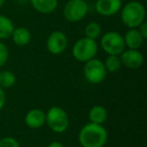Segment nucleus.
<instances>
[{"label": "nucleus", "instance_id": "obj_1", "mask_svg": "<svg viewBox=\"0 0 147 147\" xmlns=\"http://www.w3.org/2000/svg\"><path fill=\"white\" fill-rule=\"evenodd\" d=\"M78 138L82 147H104L108 141V132L103 125L90 122L81 129Z\"/></svg>", "mask_w": 147, "mask_h": 147}, {"label": "nucleus", "instance_id": "obj_2", "mask_svg": "<svg viewBox=\"0 0 147 147\" xmlns=\"http://www.w3.org/2000/svg\"><path fill=\"white\" fill-rule=\"evenodd\" d=\"M145 17L144 5L136 0H131L121 8V20L128 28H137L145 21Z\"/></svg>", "mask_w": 147, "mask_h": 147}, {"label": "nucleus", "instance_id": "obj_3", "mask_svg": "<svg viewBox=\"0 0 147 147\" xmlns=\"http://www.w3.org/2000/svg\"><path fill=\"white\" fill-rule=\"evenodd\" d=\"M98 49V43L95 39L85 36L75 42L71 49V53L75 59L81 63H86L96 57Z\"/></svg>", "mask_w": 147, "mask_h": 147}, {"label": "nucleus", "instance_id": "obj_4", "mask_svg": "<svg viewBox=\"0 0 147 147\" xmlns=\"http://www.w3.org/2000/svg\"><path fill=\"white\" fill-rule=\"evenodd\" d=\"M45 123L53 132L63 133L69 128V115L63 108L53 106L45 113Z\"/></svg>", "mask_w": 147, "mask_h": 147}, {"label": "nucleus", "instance_id": "obj_5", "mask_svg": "<svg viewBox=\"0 0 147 147\" xmlns=\"http://www.w3.org/2000/svg\"><path fill=\"white\" fill-rule=\"evenodd\" d=\"M100 45L108 55H120L126 47L124 37L117 31H108L102 35Z\"/></svg>", "mask_w": 147, "mask_h": 147}, {"label": "nucleus", "instance_id": "obj_6", "mask_svg": "<svg viewBox=\"0 0 147 147\" xmlns=\"http://www.w3.org/2000/svg\"><path fill=\"white\" fill-rule=\"evenodd\" d=\"M84 76L90 84H101L107 77L104 63L95 57L86 61L84 65Z\"/></svg>", "mask_w": 147, "mask_h": 147}, {"label": "nucleus", "instance_id": "obj_7", "mask_svg": "<svg viewBox=\"0 0 147 147\" xmlns=\"http://www.w3.org/2000/svg\"><path fill=\"white\" fill-rule=\"evenodd\" d=\"M89 5L85 0H69L63 9V17L69 22L81 21L87 15Z\"/></svg>", "mask_w": 147, "mask_h": 147}, {"label": "nucleus", "instance_id": "obj_8", "mask_svg": "<svg viewBox=\"0 0 147 147\" xmlns=\"http://www.w3.org/2000/svg\"><path fill=\"white\" fill-rule=\"evenodd\" d=\"M67 47V37L65 32L55 30L49 35L47 39V49L51 55H59Z\"/></svg>", "mask_w": 147, "mask_h": 147}, {"label": "nucleus", "instance_id": "obj_9", "mask_svg": "<svg viewBox=\"0 0 147 147\" xmlns=\"http://www.w3.org/2000/svg\"><path fill=\"white\" fill-rule=\"evenodd\" d=\"M121 63L129 69H137L143 65L144 57L138 49H127L120 55Z\"/></svg>", "mask_w": 147, "mask_h": 147}, {"label": "nucleus", "instance_id": "obj_10", "mask_svg": "<svg viewBox=\"0 0 147 147\" xmlns=\"http://www.w3.org/2000/svg\"><path fill=\"white\" fill-rule=\"evenodd\" d=\"M122 8V0H97L95 9L102 16H113Z\"/></svg>", "mask_w": 147, "mask_h": 147}, {"label": "nucleus", "instance_id": "obj_11", "mask_svg": "<svg viewBox=\"0 0 147 147\" xmlns=\"http://www.w3.org/2000/svg\"><path fill=\"white\" fill-rule=\"evenodd\" d=\"M24 122L27 127L31 129H38L45 124V113L40 109H31L26 113Z\"/></svg>", "mask_w": 147, "mask_h": 147}, {"label": "nucleus", "instance_id": "obj_12", "mask_svg": "<svg viewBox=\"0 0 147 147\" xmlns=\"http://www.w3.org/2000/svg\"><path fill=\"white\" fill-rule=\"evenodd\" d=\"M123 37H124L125 47H127L129 49H139L144 41V38L137 28H129V30Z\"/></svg>", "mask_w": 147, "mask_h": 147}, {"label": "nucleus", "instance_id": "obj_13", "mask_svg": "<svg viewBox=\"0 0 147 147\" xmlns=\"http://www.w3.org/2000/svg\"><path fill=\"white\" fill-rule=\"evenodd\" d=\"M31 6L37 12L49 14L57 9L59 0H30Z\"/></svg>", "mask_w": 147, "mask_h": 147}, {"label": "nucleus", "instance_id": "obj_14", "mask_svg": "<svg viewBox=\"0 0 147 147\" xmlns=\"http://www.w3.org/2000/svg\"><path fill=\"white\" fill-rule=\"evenodd\" d=\"M11 37H12L13 42L16 45H18V47H24V45H27L30 42L31 33L27 28L21 26V27L14 28L12 34H11Z\"/></svg>", "mask_w": 147, "mask_h": 147}, {"label": "nucleus", "instance_id": "obj_15", "mask_svg": "<svg viewBox=\"0 0 147 147\" xmlns=\"http://www.w3.org/2000/svg\"><path fill=\"white\" fill-rule=\"evenodd\" d=\"M89 120L91 123H95V124H100L103 125L107 121L108 118V113L107 110L101 105H96L93 106L89 111Z\"/></svg>", "mask_w": 147, "mask_h": 147}, {"label": "nucleus", "instance_id": "obj_16", "mask_svg": "<svg viewBox=\"0 0 147 147\" xmlns=\"http://www.w3.org/2000/svg\"><path fill=\"white\" fill-rule=\"evenodd\" d=\"M14 28V24L10 18L5 15H0V39H7L11 37Z\"/></svg>", "mask_w": 147, "mask_h": 147}, {"label": "nucleus", "instance_id": "obj_17", "mask_svg": "<svg viewBox=\"0 0 147 147\" xmlns=\"http://www.w3.org/2000/svg\"><path fill=\"white\" fill-rule=\"evenodd\" d=\"M16 83V76L10 71H0V87L2 89H8L13 87Z\"/></svg>", "mask_w": 147, "mask_h": 147}, {"label": "nucleus", "instance_id": "obj_18", "mask_svg": "<svg viewBox=\"0 0 147 147\" xmlns=\"http://www.w3.org/2000/svg\"><path fill=\"white\" fill-rule=\"evenodd\" d=\"M105 69L110 73H116L122 67V63L119 55H108L104 61Z\"/></svg>", "mask_w": 147, "mask_h": 147}, {"label": "nucleus", "instance_id": "obj_19", "mask_svg": "<svg viewBox=\"0 0 147 147\" xmlns=\"http://www.w3.org/2000/svg\"><path fill=\"white\" fill-rule=\"evenodd\" d=\"M102 33V27L96 21H92L89 22L85 27V35L86 37H89L91 39H95L96 40Z\"/></svg>", "mask_w": 147, "mask_h": 147}, {"label": "nucleus", "instance_id": "obj_20", "mask_svg": "<svg viewBox=\"0 0 147 147\" xmlns=\"http://www.w3.org/2000/svg\"><path fill=\"white\" fill-rule=\"evenodd\" d=\"M9 57V51L6 45L0 41V69L6 63Z\"/></svg>", "mask_w": 147, "mask_h": 147}, {"label": "nucleus", "instance_id": "obj_21", "mask_svg": "<svg viewBox=\"0 0 147 147\" xmlns=\"http://www.w3.org/2000/svg\"><path fill=\"white\" fill-rule=\"evenodd\" d=\"M0 147H20V145L15 138L8 136L0 140Z\"/></svg>", "mask_w": 147, "mask_h": 147}, {"label": "nucleus", "instance_id": "obj_22", "mask_svg": "<svg viewBox=\"0 0 147 147\" xmlns=\"http://www.w3.org/2000/svg\"><path fill=\"white\" fill-rule=\"evenodd\" d=\"M138 31L140 32V34L142 35V37L144 39L147 38V23L145 22H142L140 25L138 26Z\"/></svg>", "mask_w": 147, "mask_h": 147}, {"label": "nucleus", "instance_id": "obj_23", "mask_svg": "<svg viewBox=\"0 0 147 147\" xmlns=\"http://www.w3.org/2000/svg\"><path fill=\"white\" fill-rule=\"evenodd\" d=\"M5 102H6V96H5V93L3 91V89L0 87V111L3 109Z\"/></svg>", "mask_w": 147, "mask_h": 147}, {"label": "nucleus", "instance_id": "obj_24", "mask_svg": "<svg viewBox=\"0 0 147 147\" xmlns=\"http://www.w3.org/2000/svg\"><path fill=\"white\" fill-rule=\"evenodd\" d=\"M47 147H65V145L61 142H59V141H53V142H51Z\"/></svg>", "mask_w": 147, "mask_h": 147}, {"label": "nucleus", "instance_id": "obj_25", "mask_svg": "<svg viewBox=\"0 0 147 147\" xmlns=\"http://www.w3.org/2000/svg\"><path fill=\"white\" fill-rule=\"evenodd\" d=\"M4 2H5V0H0V8L2 7V5L4 4Z\"/></svg>", "mask_w": 147, "mask_h": 147}, {"label": "nucleus", "instance_id": "obj_26", "mask_svg": "<svg viewBox=\"0 0 147 147\" xmlns=\"http://www.w3.org/2000/svg\"><path fill=\"white\" fill-rule=\"evenodd\" d=\"M125 1H131V0H125Z\"/></svg>", "mask_w": 147, "mask_h": 147}, {"label": "nucleus", "instance_id": "obj_27", "mask_svg": "<svg viewBox=\"0 0 147 147\" xmlns=\"http://www.w3.org/2000/svg\"><path fill=\"white\" fill-rule=\"evenodd\" d=\"M85 1H89V0H85Z\"/></svg>", "mask_w": 147, "mask_h": 147}]
</instances>
